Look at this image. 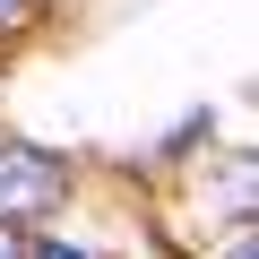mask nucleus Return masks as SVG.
Instances as JSON below:
<instances>
[{
  "label": "nucleus",
  "instance_id": "nucleus-3",
  "mask_svg": "<svg viewBox=\"0 0 259 259\" xmlns=\"http://www.w3.org/2000/svg\"><path fill=\"white\" fill-rule=\"evenodd\" d=\"M0 259H26V242H18V225H0Z\"/></svg>",
  "mask_w": 259,
  "mask_h": 259
},
{
  "label": "nucleus",
  "instance_id": "nucleus-2",
  "mask_svg": "<svg viewBox=\"0 0 259 259\" xmlns=\"http://www.w3.org/2000/svg\"><path fill=\"white\" fill-rule=\"evenodd\" d=\"M26 259H87V250H69V242H35Z\"/></svg>",
  "mask_w": 259,
  "mask_h": 259
},
{
  "label": "nucleus",
  "instance_id": "nucleus-5",
  "mask_svg": "<svg viewBox=\"0 0 259 259\" xmlns=\"http://www.w3.org/2000/svg\"><path fill=\"white\" fill-rule=\"evenodd\" d=\"M225 259H259V250H250V233H242V242H233V250H225Z\"/></svg>",
  "mask_w": 259,
  "mask_h": 259
},
{
  "label": "nucleus",
  "instance_id": "nucleus-1",
  "mask_svg": "<svg viewBox=\"0 0 259 259\" xmlns=\"http://www.w3.org/2000/svg\"><path fill=\"white\" fill-rule=\"evenodd\" d=\"M69 190V164L44 156L35 139H0V225H26V216H52Z\"/></svg>",
  "mask_w": 259,
  "mask_h": 259
},
{
  "label": "nucleus",
  "instance_id": "nucleus-4",
  "mask_svg": "<svg viewBox=\"0 0 259 259\" xmlns=\"http://www.w3.org/2000/svg\"><path fill=\"white\" fill-rule=\"evenodd\" d=\"M18 18H26V0H0V26H18Z\"/></svg>",
  "mask_w": 259,
  "mask_h": 259
}]
</instances>
